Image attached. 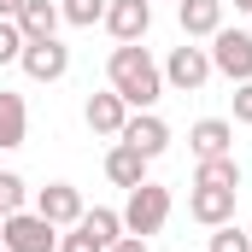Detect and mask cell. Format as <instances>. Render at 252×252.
Masks as SVG:
<instances>
[{
    "mask_svg": "<svg viewBox=\"0 0 252 252\" xmlns=\"http://www.w3.org/2000/svg\"><path fill=\"white\" fill-rule=\"evenodd\" d=\"M106 76H112V94H124V106H135V112H153V100L164 94V70L153 64L141 41H118L106 59Z\"/></svg>",
    "mask_w": 252,
    "mask_h": 252,
    "instance_id": "obj_1",
    "label": "cell"
},
{
    "mask_svg": "<svg viewBox=\"0 0 252 252\" xmlns=\"http://www.w3.org/2000/svg\"><path fill=\"white\" fill-rule=\"evenodd\" d=\"M170 223V188H158V182H141V188H129V205H124V235H158Z\"/></svg>",
    "mask_w": 252,
    "mask_h": 252,
    "instance_id": "obj_2",
    "label": "cell"
},
{
    "mask_svg": "<svg viewBox=\"0 0 252 252\" xmlns=\"http://www.w3.org/2000/svg\"><path fill=\"white\" fill-rule=\"evenodd\" d=\"M0 247L6 252H59V229L41 211H12V217H0Z\"/></svg>",
    "mask_w": 252,
    "mask_h": 252,
    "instance_id": "obj_3",
    "label": "cell"
},
{
    "mask_svg": "<svg viewBox=\"0 0 252 252\" xmlns=\"http://www.w3.org/2000/svg\"><path fill=\"white\" fill-rule=\"evenodd\" d=\"M205 53H211V70H223L229 82H252V35L247 30H217Z\"/></svg>",
    "mask_w": 252,
    "mask_h": 252,
    "instance_id": "obj_4",
    "label": "cell"
},
{
    "mask_svg": "<svg viewBox=\"0 0 252 252\" xmlns=\"http://www.w3.org/2000/svg\"><path fill=\"white\" fill-rule=\"evenodd\" d=\"M18 64H24L30 82H59L64 70H70V47H64L59 35H47V41H24Z\"/></svg>",
    "mask_w": 252,
    "mask_h": 252,
    "instance_id": "obj_5",
    "label": "cell"
},
{
    "mask_svg": "<svg viewBox=\"0 0 252 252\" xmlns=\"http://www.w3.org/2000/svg\"><path fill=\"white\" fill-rule=\"evenodd\" d=\"M205 76H211V53L205 47H170V59H164V82L170 88H182V94H193V88H205Z\"/></svg>",
    "mask_w": 252,
    "mask_h": 252,
    "instance_id": "obj_6",
    "label": "cell"
},
{
    "mask_svg": "<svg viewBox=\"0 0 252 252\" xmlns=\"http://www.w3.org/2000/svg\"><path fill=\"white\" fill-rule=\"evenodd\" d=\"M118 41H141L147 24H153V0H106V18H100Z\"/></svg>",
    "mask_w": 252,
    "mask_h": 252,
    "instance_id": "obj_7",
    "label": "cell"
},
{
    "mask_svg": "<svg viewBox=\"0 0 252 252\" xmlns=\"http://www.w3.org/2000/svg\"><path fill=\"white\" fill-rule=\"evenodd\" d=\"M35 211H41L53 229H70V223L82 217V193L70 188V182H47V188L35 193Z\"/></svg>",
    "mask_w": 252,
    "mask_h": 252,
    "instance_id": "obj_8",
    "label": "cell"
},
{
    "mask_svg": "<svg viewBox=\"0 0 252 252\" xmlns=\"http://www.w3.org/2000/svg\"><path fill=\"white\" fill-rule=\"evenodd\" d=\"M118 141H129L141 158H158V153L170 147V124H164V118H153V112H141V118H129V124H124Z\"/></svg>",
    "mask_w": 252,
    "mask_h": 252,
    "instance_id": "obj_9",
    "label": "cell"
},
{
    "mask_svg": "<svg viewBox=\"0 0 252 252\" xmlns=\"http://www.w3.org/2000/svg\"><path fill=\"white\" fill-rule=\"evenodd\" d=\"M235 193H241V188H193L188 193V217L205 223V229L229 223V217H235Z\"/></svg>",
    "mask_w": 252,
    "mask_h": 252,
    "instance_id": "obj_10",
    "label": "cell"
},
{
    "mask_svg": "<svg viewBox=\"0 0 252 252\" xmlns=\"http://www.w3.org/2000/svg\"><path fill=\"white\" fill-rule=\"evenodd\" d=\"M82 118H88V129L94 135H124V124H129V106H124V94H88V106H82Z\"/></svg>",
    "mask_w": 252,
    "mask_h": 252,
    "instance_id": "obj_11",
    "label": "cell"
},
{
    "mask_svg": "<svg viewBox=\"0 0 252 252\" xmlns=\"http://www.w3.org/2000/svg\"><path fill=\"white\" fill-rule=\"evenodd\" d=\"M176 18H182V35H217L223 30V0H176Z\"/></svg>",
    "mask_w": 252,
    "mask_h": 252,
    "instance_id": "obj_12",
    "label": "cell"
},
{
    "mask_svg": "<svg viewBox=\"0 0 252 252\" xmlns=\"http://www.w3.org/2000/svg\"><path fill=\"white\" fill-rule=\"evenodd\" d=\"M59 0H24V12H18V30H24V41H47V35H59Z\"/></svg>",
    "mask_w": 252,
    "mask_h": 252,
    "instance_id": "obj_13",
    "label": "cell"
},
{
    "mask_svg": "<svg viewBox=\"0 0 252 252\" xmlns=\"http://www.w3.org/2000/svg\"><path fill=\"white\" fill-rule=\"evenodd\" d=\"M188 141H193V158H223V153L235 147V129L223 124V118H199V124L188 129Z\"/></svg>",
    "mask_w": 252,
    "mask_h": 252,
    "instance_id": "obj_14",
    "label": "cell"
},
{
    "mask_svg": "<svg viewBox=\"0 0 252 252\" xmlns=\"http://www.w3.org/2000/svg\"><path fill=\"white\" fill-rule=\"evenodd\" d=\"M147 164H153V158H141L129 141H118V147L106 153V176H112L118 188H141V182H147Z\"/></svg>",
    "mask_w": 252,
    "mask_h": 252,
    "instance_id": "obj_15",
    "label": "cell"
},
{
    "mask_svg": "<svg viewBox=\"0 0 252 252\" xmlns=\"http://www.w3.org/2000/svg\"><path fill=\"white\" fill-rule=\"evenodd\" d=\"M24 135H30L24 94H6V88H0V147H24Z\"/></svg>",
    "mask_w": 252,
    "mask_h": 252,
    "instance_id": "obj_16",
    "label": "cell"
},
{
    "mask_svg": "<svg viewBox=\"0 0 252 252\" xmlns=\"http://www.w3.org/2000/svg\"><path fill=\"white\" fill-rule=\"evenodd\" d=\"M193 188H241V164H235V153H223V158H199V164H193Z\"/></svg>",
    "mask_w": 252,
    "mask_h": 252,
    "instance_id": "obj_17",
    "label": "cell"
},
{
    "mask_svg": "<svg viewBox=\"0 0 252 252\" xmlns=\"http://www.w3.org/2000/svg\"><path fill=\"white\" fill-rule=\"evenodd\" d=\"M76 223H82V229H88V235H94L100 247H112V241L124 235V211H106V205H94V211H82Z\"/></svg>",
    "mask_w": 252,
    "mask_h": 252,
    "instance_id": "obj_18",
    "label": "cell"
},
{
    "mask_svg": "<svg viewBox=\"0 0 252 252\" xmlns=\"http://www.w3.org/2000/svg\"><path fill=\"white\" fill-rule=\"evenodd\" d=\"M59 18L76 24V30H94V24L106 18V0H59Z\"/></svg>",
    "mask_w": 252,
    "mask_h": 252,
    "instance_id": "obj_19",
    "label": "cell"
},
{
    "mask_svg": "<svg viewBox=\"0 0 252 252\" xmlns=\"http://www.w3.org/2000/svg\"><path fill=\"white\" fill-rule=\"evenodd\" d=\"M24 176H12V170H0V217H12V211H24Z\"/></svg>",
    "mask_w": 252,
    "mask_h": 252,
    "instance_id": "obj_20",
    "label": "cell"
},
{
    "mask_svg": "<svg viewBox=\"0 0 252 252\" xmlns=\"http://www.w3.org/2000/svg\"><path fill=\"white\" fill-rule=\"evenodd\" d=\"M211 252H252V235H247V229H235V223H217Z\"/></svg>",
    "mask_w": 252,
    "mask_h": 252,
    "instance_id": "obj_21",
    "label": "cell"
},
{
    "mask_svg": "<svg viewBox=\"0 0 252 252\" xmlns=\"http://www.w3.org/2000/svg\"><path fill=\"white\" fill-rule=\"evenodd\" d=\"M24 53V30H18V18H0V64H18Z\"/></svg>",
    "mask_w": 252,
    "mask_h": 252,
    "instance_id": "obj_22",
    "label": "cell"
},
{
    "mask_svg": "<svg viewBox=\"0 0 252 252\" xmlns=\"http://www.w3.org/2000/svg\"><path fill=\"white\" fill-rule=\"evenodd\" d=\"M59 252H106V247H100V241H94V235H88L82 223H70V235L59 241Z\"/></svg>",
    "mask_w": 252,
    "mask_h": 252,
    "instance_id": "obj_23",
    "label": "cell"
},
{
    "mask_svg": "<svg viewBox=\"0 0 252 252\" xmlns=\"http://www.w3.org/2000/svg\"><path fill=\"white\" fill-rule=\"evenodd\" d=\"M235 124H252V82L235 88Z\"/></svg>",
    "mask_w": 252,
    "mask_h": 252,
    "instance_id": "obj_24",
    "label": "cell"
},
{
    "mask_svg": "<svg viewBox=\"0 0 252 252\" xmlns=\"http://www.w3.org/2000/svg\"><path fill=\"white\" fill-rule=\"evenodd\" d=\"M106 252H147V241H141V235H118Z\"/></svg>",
    "mask_w": 252,
    "mask_h": 252,
    "instance_id": "obj_25",
    "label": "cell"
},
{
    "mask_svg": "<svg viewBox=\"0 0 252 252\" xmlns=\"http://www.w3.org/2000/svg\"><path fill=\"white\" fill-rule=\"evenodd\" d=\"M24 12V0H0V18H18Z\"/></svg>",
    "mask_w": 252,
    "mask_h": 252,
    "instance_id": "obj_26",
    "label": "cell"
},
{
    "mask_svg": "<svg viewBox=\"0 0 252 252\" xmlns=\"http://www.w3.org/2000/svg\"><path fill=\"white\" fill-rule=\"evenodd\" d=\"M235 12H252V0H235Z\"/></svg>",
    "mask_w": 252,
    "mask_h": 252,
    "instance_id": "obj_27",
    "label": "cell"
},
{
    "mask_svg": "<svg viewBox=\"0 0 252 252\" xmlns=\"http://www.w3.org/2000/svg\"><path fill=\"white\" fill-rule=\"evenodd\" d=\"M247 235H252V223H247Z\"/></svg>",
    "mask_w": 252,
    "mask_h": 252,
    "instance_id": "obj_28",
    "label": "cell"
},
{
    "mask_svg": "<svg viewBox=\"0 0 252 252\" xmlns=\"http://www.w3.org/2000/svg\"><path fill=\"white\" fill-rule=\"evenodd\" d=\"M0 252H6V247H0Z\"/></svg>",
    "mask_w": 252,
    "mask_h": 252,
    "instance_id": "obj_29",
    "label": "cell"
}]
</instances>
